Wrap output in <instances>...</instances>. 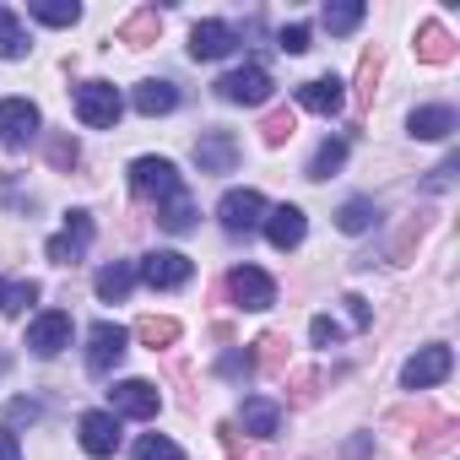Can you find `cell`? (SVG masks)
Segmentation results:
<instances>
[{
	"label": "cell",
	"mask_w": 460,
	"mask_h": 460,
	"mask_svg": "<svg viewBox=\"0 0 460 460\" xmlns=\"http://www.w3.org/2000/svg\"><path fill=\"white\" fill-rule=\"evenodd\" d=\"M71 347V314L66 309H44L33 325H28V352L33 358H60Z\"/></svg>",
	"instance_id": "30bf717a"
},
{
	"label": "cell",
	"mask_w": 460,
	"mask_h": 460,
	"mask_svg": "<svg viewBox=\"0 0 460 460\" xmlns=\"http://www.w3.org/2000/svg\"><path fill=\"white\" fill-rule=\"evenodd\" d=\"M157 406H163V395H157L152 379H119L109 390V411L114 417H157Z\"/></svg>",
	"instance_id": "8fae6325"
},
{
	"label": "cell",
	"mask_w": 460,
	"mask_h": 460,
	"mask_svg": "<svg viewBox=\"0 0 460 460\" xmlns=\"http://www.w3.org/2000/svg\"><path fill=\"white\" fill-rule=\"evenodd\" d=\"M227 298H234L239 309H250V314H261V309L277 304V282L261 266H234L227 271Z\"/></svg>",
	"instance_id": "ba28073f"
},
{
	"label": "cell",
	"mask_w": 460,
	"mask_h": 460,
	"mask_svg": "<svg viewBox=\"0 0 460 460\" xmlns=\"http://www.w3.org/2000/svg\"><path fill=\"white\" fill-rule=\"evenodd\" d=\"M87 244H93V217H87V211H71L66 227L44 244V255H49L55 266H76V261L87 255Z\"/></svg>",
	"instance_id": "9c48e42d"
},
{
	"label": "cell",
	"mask_w": 460,
	"mask_h": 460,
	"mask_svg": "<svg viewBox=\"0 0 460 460\" xmlns=\"http://www.w3.org/2000/svg\"><path fill=\"white\" fill-rule=\"evenodd\" d=\"M374 76H379V55H363V103H374Z\"/></svg>",
	"instance_id": "74e56055"
},
{
	"label": "cell",
	"mask_w": 460,
	"mask_h": 460,
	"mask_svg": "<svg viewBox=\"0 0 460 460\" xmlns=\"http://www.w3.org/2000/svg\"><path fill=\"white\" fill-rule=\"evenodd\" d=\"M28 49H33V44H28V28H22V17L0 6V60H22Z\"/></svg>",
	"instance_id": "d4e9b609"
},
{
	"label": "cell",
	"mask_w": 460,
	"mask_h": 460,
	"mask_svg": "<svg viewBox=\"0 0 460 460\" xmlns=\"http://www.w3.org/2000/svg\"><path fill=\"white\" fill-rule=\"evenodd\" d=\"M12 422H39V401H12Z\"/></svg>",
	"instance_id": "60d3db41"
},
{
	"label": "cell",
	"mask_w": 460,
	"mask_h": 460,
	"mask_svg": "<svg viewBox=\"0 0 460 460\" xmlns=\"http://www.w3.org/2000/svg\"><path fill=\"white\" fill-rule=\"evenodd\" d=\"M341 304H347V314H352V325H358V331H363V325H368V320H374V314H368V304H363V298H358V293H347V298H341Z\"/></svg>",
	"instance_id": "f35d334b"
},
{
	"label": "cell",
	"mask_w": 460,
	"mask_h": 460,
	"mask_svg": "<svg viewBox=\"0 0 460 460\" xmlns=\"http://www.w3.org/2000/svg\"><path fill=\"white\" fill-rule=\"evenodd\" d=\"M406 130L417 141H444V136H455V109L449 103H422V109H411Z\"/></svg>",
	"instance_id": "d6986e66"
},
{
	"label": "cell",
	"mask_w": 460,
	"mask_h": 460,
	"mask_svg": "<svg viewBox=\"0 0 460 460\" xmlns=\"http://www.w3.org/2000/svg\"><path fill=\"white\" fill-rule=\"evenodd\" d=\"M293 130H298V119L288 114V109H277L266 125H261V136H266V146H282V141H293Z\"/></svg>",
	"instance_id": "d6a6232c"
},
{
	"label": "cell",
	"mask_w": 460,
	"mask_h": 460,
	"mask_svg": "<svg viewBox=\"0 0 460 460\" xmlns=\"http://www.w3.org/2000/svg\"><path fill=\"white\" fill-rule=\"evenodd\" d=\"M136 336L157 352V347H173L179 341V320H157V314H146V320H136Z\"/></svg>",
	"instance_id": "f546056e"
},
{
	"label": "cell",
	"mask_w": 460,
	"mask_h": 460,
	"mask_svg": "<svg viewBox=\"0 0 460 460\" xmlns=\"http://www.w3.org/2000/svg\"><path fill=\"white\" fill-rule=\"evenodd\" d=\"M71 109H76V119H82L87 130H114L119 114H125V98H119L114 82H82L76 98H71Z\"/></svg>",
	"instance_id": "6da1fadb"
},
{
	"label": "cell",
	"mask_w": 460,
	"mask_h": 460,
	"mask_svg": "<svg viewBox=\"0 0 460 460\" xmlns=\"http://www.w3.org/2000/svg\"><path fill=\"white\" fill-rule=\"evenodd\" d=\"M341 163H347V141L331 136V141H320V152L309 157V179H331V173H341Z\"/></svg>",
	"instance_id": "83f0119b"
},
{
	"label": "cell",
	"mask_w": 460,
	"mask_h": 460,
	"mask_svg": "<svg viewBox=\"0 0 460 460\" xmlns=\"http://www.w3.org/2000/svg\"><path fill=\"white\" fill-rule=\"evenodd\" d=\"M341 103H347V93H341V76H314V82H304L298 87V109H309V114H341Z\"/></svg>",
	"instance_id": "ac0fdd59"
},
{
	"label": "cell",
	"mask_w": 460,
	"mask_h": 460,
	"mask_svg": "<svg viewBox=\"0 0 460 460\" xmlns=\"http://www.w3.org/2000/svg\"><path fill=\"white\" fill-rule=\"evenodd\" d=\"M374 222H379V206H374L368 195H352V200L336 211V227H341V234H368Z\"/></svg>",
	"instance_id": "cb8c5ba5"
},
{
	"label": "cell",
	"mask_w": 460,
	"mask_h": 460,
	"mask_svg": "<svg viewBox=\"0 0 460 460\" xmlns=\"http://www.w3.org/2000/svg\"><path fill=\"white\" fill-rule=\"evenodd\" d=\"M157 222L168 227V234H190V227H195V206H190V195H184V190L168 195V200L157 206Z\"/></svg>",
	"instance_id": "4316f807"
},
{
	"label": "cell",
	"mask_w": 460,
	"mask_h": 460,
	"mask_svg": "<svg viewBox=\"0 0 460 460\" xmlns=\"http://www.w3.org/2000/svg\"><path fill=\"white\" fill-rule=\"evenodd\" d=\"M309 341H314V347H336V341H341V325H336L331 314H314V320H309Z\"/></svg>",
	"instance_id": "836d02e7"
},
{
	"label": "cell",
	"mask_w": 460,
	"mask_h": 460,
	"mask_svg": "<svg viewBox=\"0 0 460 460\" xmlns=\"http://www.w3.org/2000/svg\"><path fill=\"white\" fill-rule=\"evenodd\" d=\"M39 136V109L28 98H0V141L6 146H28Z\"/></svg>",
	"instance_id": "5bb4252c"
},
{
	"label": "cell",
	"mask_w": 460,
	"mask_h": 460,
	"mask_svg": "<svg viewBox=\"0 0 460 460\" xmlns=\"http://www.w3.org/2000/svg\"><path fill=\"white\" fill-rule=\"evenodd\" d=\"M76 157H82V146H76L71 136H55V141H49V163H55V168H76Z\"/></svg>",
	"instance_id": "e575fe53"
},
{
	"label": "cell",
	"mask_w": 460,
	"mask_h": 460,
	"mask_svg": "<svg viewBox=\"0 0 460 460\" xmlns=\"http://www.w3.org/2000/svg\"><path fill=\"white\" fill-rule=\"evenodd\" d=\"M157 33H163V17L146 6V12H136V17L119 28V44H130V49H146V44H157Z\"/></svg>",
	"instance_id": "484cf974"
},
{
	"label": "cell",
	"mask_w": 460,
	"mask_h": 460,
	"mask_svg": "<svg viewBox=\"0 0 460 460\" xmlns=\"http://www.w3.org/2000/svg\"><path fill=\"white\" fill-rule=\"evenodd\" d=\"M0 460H22V444H17L12 428H0Z\"/></svg>",
	"instance_id": "ab89813d"
},
{
	"label": "cell",
	"mask_w": 460,
	"mask_h": 460,
	"mask_svg": "<svg viewBox=\"0 0 460 460\" xmlns=\"http://www.w3.org/2000/svg\"><path fill=\"white\" fill-rule=\"evenodd\" d=\"M125 352H130V331H125V325L98 320V325L87 331V368H93V374H114V368L125 363Z\"/></svg>",
	"instance_id": "5b68a950"
},
{
	"label": "cell",
	"mask_w": 460,
	"mask_h": 460,
	"mask_svg": "<svg viewBox=\"0 0 460 460\" xmlns=\"http://www.w3.org/2000/svg\"><path fill=\"white\" fill-rule=\"evenodd\" d=\"M195 168L200 173H234L239 168V141L227 136V130H206L195 141Z\"/></svg>",
	"instance_id": "9a60e30c"
},
{
	"label": "cell",
	"mask_w": 460,
	"mask_h": 460,
	"mask_svg": "<svg viewBox=\"0 0 460 460\" xmlns=\"http://www.w3.org/2000/svg\"><path fill=\"white\" fill-rule=\"evenodd\" d=\"M6 363H12V358H6V352H0V374H6Z\"/></svg>",
	"instance_id": "7bdbcfd3"
},
{
	"label": "cell",
	"mask_w": 460,
	"mask_h": 460,
	"mask_svg": "<svg viewBox=\"0 0 460 460\" xmlns=\"http://www.w3.org/2000/svg\"><path fill=\"white\" fill-rule=\"evenodd\" d=\"M217 374H227V379H239V374H255V358H250V352H222Z\"/></svg>",
	"instance_id": "d590c367"
},
{
	"label": "cell",
	"mask_w": 460,
	"mask_h": 460,
	"mask_svg": "<svg viewBox=\"0 0 460 460\" xmlns=\"http://www.w3.org/2000/svg\"><path fill=\"white\" fill-rule=\"evenodd\" d=\"M363 17H368V12L358 6V0H331V6L320 12V22H325L331 33H352V28H358Z\"/></svg>",
	"instance_id": "f1b7e54d"
},
{
	"label": "cell",
	"mask_w": 460,
	"mask_h": 460,
	"mask_svg": "<svg viewBox=\"0 0 460 460\" xmlns=\"http://www.w3.org/2000/svg\"><path fill=\"white\" fill-rule=\"evenodd\" d=\"M130 190L163 206L168 195H179V190H184V179H179V168H173L168 157H136V163H130Z\"/></svg>",
	"instance_id": "277c9868"
},
{
	"label": "cell",
	"mask_w": 460,
	"mask_h": 460,
	"mask_svg": "<svg viewBox=\"0 0 460 460\" xmlns=\"http://www.w3.org/2000/svg\"><path fill=\"white\" fill-rule=\"evenodd\" d=\"M217 217H222V234L250 239V234H261V222H266V195L261 190H227Z\"/></svg>",
	"instance_id": "7a4b0ae2"
},
{
	"label": "cell",
	"mask_w": 460,
	"mask_h": 460,
	"mask_svg": "<svg viewBox=\"0 0 460 460\" xmlns=\"http://www.w3.org/2000/svg\"><path fill=\"white\" fill-rule=\"evenodd\" d=\"M261 227H266V239L288 255V250H298V244H304L309 217H304L298 206H266V222H261Z\"/></svg>",
	"instance_id": "4fadbf2b"
},
{
	"label": "cell",
	"mask_w": 460,
	"mask_h": 460,
	"mask_svg": "<svg viewBox=\"0 0 460 460\" xmlns=\"http://www.w3.org/2000/svg\"><path fill=\"white\" fill-rule=\"evenodd\" d=\"M93 288H98V298H103V304H119V298H130V288H136V266H130V261L103 266V271L93 277Z\"/></svg>",
	"instance_id": "7402d4cb"
},
{
	"label": "cell",
	"mask_w": 460,
	"mask_h": 460,
	"mask_svg": "<svg viewBox=\"0 0 460 460\" xmlns=\"http://www.w3.org/2000/svg\"><path fill=\"white\" fill-rule=\"evenodd\" d=\"M239 422H244L250 438H277V433H282V406H277L271 395H250L244 411H239Z\"/></svg>",
	"instance_id": "ffe728a7"
},
{
	"label": "cell",
	"mask_w": 460,
	"mask_h": 460,
	"mask_svg": "<svg viewBox=\"0 0 460 460\" xmlns=\"http://www.w3.org/2000/svg\"><path fill=\"white\" fill-rule=\"evenodd\" d=\"M277 44H282L288 55H304V49H309V28H304V22H293V28H282V33H277Z\"/></svg>",
	"instance_id": "8d00e7d4"
},
{
	"label": "cell",
	"mask_w": 460,
	"mask_h": 460,
	"mask_svg": "<svg viewBox=\"0 0 460 460\" xmlns=\"http://www.w3.org/2000/svg\"><path fill=\"white\" fill-rule=\"evenodd\" d=\"M76 433H82V449H87L93 460H109V455L119 449V417H114V411H82Z\"/></svg>",
	"instance_id": "7c38bea8"
},
{
	"label": "cell",
	"mask_w": 460,
	"mask_h": 460,
	"mask_svg": "<svg viewBox=\"0 0 460 460\" xmlns=\"http://www.w3.org/2000/svg\"><path fill=\"white\" fill-rule=\"evenodd\" d=\"M417 60H428V66H449L455 60V39H449L444 22H422L417 28Z\"/></svg>",
	"instance_id": "44dd1931"
},
{
	"label": "cell",
	"mask_w": 460,
	"mask_h": 460,
	"mask_svg": "<svg viewBox=\"0 0 460 460\" xmlns=\"http://www.w3.org/2000/svg\"><path fill=\"white\" fill-rule=\"evenodd\" d=\"M217 98H222V103H239V109H261V103L271 98V71H266L261 60L227 71V76L217 82Z\"/></svg>",
	"instance_id": "3957f363"
},
{
	"label": "cell",
	"mask_w": 460,
	"mask_h": 460,
	"mask_svg": "<svg viewBox=\"0 0 460 460\" xmlns=\"http://www.w3.org/2000/svg\"><path fill=\"white\" fill-rule=\"evenodd\" d=\"M130 103H136V114L157 119V114H173V109H179V87H173V82H163V76H146V82H136Z\"/></svg>",
	"instance_id": "e0dca14e"
},
{
	"label": "cell",
	"mask_w": 460,
	"mask_h": 460,
	"mask_svg": "<svg viewBox=\"0 0 460 460\" xmlns=\"http://www.w3.org/2000/svg\"><path fill=\"white\" fill-rule=\"evenodd\" d=\"M239 49V33L227 22H195L190 28V60H222Z\"/></svg>",
	"instance_id": "2e32d148"
},
{
	"label": "cell",
	"mask_w": 460,
	"mask_h": 460,
	"mask_svg": "<svg viewBox=\"0 0 460 460\" xmlns=\"http://www.w3.org/2000/svg\"><path fill=\"white\" fill-rule=\"evenodd\" d=\"M449 368H455V352H449L444 341H433V347H422V352H411V358H406L401 385H406V390H433V385H444V379H449Z\"/></svg>",
	"instance_id": "52a82bcc"
},
{
	"label": "cell",
	"mask_w": 460,
	"mask_h": 460,
	"mask_svg": "<svg viewBox=\"0 0 460 460\" xmlns=\"http://www.w3.org/2000/svg\"><path fill=\"white\" fill-rule=\"evenodd\" d=\"M455 168H460V163H455V157H449V163H444V168H433V179H428V190H444V184H449V179H455Z\"/></svg>",
	"instance_id": "b9f144b4"
},
{
	"label": "cell",
	"mask_w": 460,
	"mask_h": 460,
	"mask_svg": "<svg viewBox=\"0 0 460 460\" xmlns=\"http://www.w3.org/2000/svg\"><path fill=\"white\" fill-rule=\"evenodd\" d=\"M28 17L44 28H71V22H82V6L76 0H28Z\"/></svg>",
	"instance_id": "603a6c76"
},
{
	"label": "cell",
	"mask_w": 460,
	"mask_h": 460,
	"mask_svg": "<svg viewBox=\"0 0 460 460\" xmlns=\"http://www.w3.org/2000/svg\"><path fill=\"white\" fill-rule=\"evenodd\" d=\"M39 282H0V314H22L28 304H39Z\"/></svg>",
	"instance_id": "4dcf8cb0"
},
{
	"label": "cell",
	"mask_w": 460,
	"mask_h": 460,
	"mask_svg": "<svg viewBox=\"0 0 460 460\" xmlns=\"http://www.w3.org/2000/svg\"><path fill=\"white\" fill-rule=\"evenodd\" d=\"M130 455H136V460H184V449H179L173 438H163V433H141Z\"/></svg>",
	"instance_id": "1f68e13d"
},
{
	"label": "cell",
	"mask_w": 460,
	"mask_h": 460,
	"mask_svg": "<svg viewBox=\"0 0 460 460\" xmlns=\"http://www.w3.org/2000/svg\"><path fill=\"white\" fill-rule=\"evenodd\" d=\"M136 277H141L146 288H157V293H173V288H184V282L195 277V261L179 255V250H152V255L136 266Z\"/></svg>",
	"instance_id": "8992f818"
}]
</instances>
